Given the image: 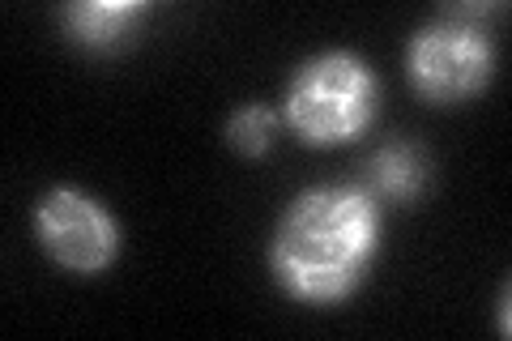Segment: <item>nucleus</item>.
<instances>
[{
  "instance_id": "nucleus-1",
  "label": "nucleus",
  "mask_w": 512,
  "mask_h": 341,
  "mask_svg": "<svg viewBox=\"0 0 512 341\" xmlns=\"http://www.w3.org/2000/svg\"><path fill=\"white\" fill-rule=\"evenodd\" d=\"M380 243L376 197L359 184L308 188L286 205L269 239L278 282L303 303H333L350 295Z\"/></svg>"
},
{
  "instance_id": "nucleus-2",
  "label": "nucleus",
  "mask_w": 512,
  "mask_h": 341,
  "mask_svg": "<svg viewBox=\"0 0 512 341\" xmlns=\"http://www.w3.org/2000/svg\"><path fill=\"white\" fill-rule=\"evenodd\" d=\"M376 116V73L355 52H320L286 90V120L308 145H338Z\"/></svg>"
},
{
  "instance_id": "nucleus-3",
  "label": "nucleus",
  "mask_w": 512,
  "mask_h": 341,
  "mask_svg": "<svg viewBox=\"0 0 512 341\" xmlns=\"http://www.w3.org/2000/svg\"><path fill=\"white\" fill-rule=\"evenodd\" d=\"M495 69L491 39L470 22L466 9L423 26L406 47V73L414 90L431 103H457L487 86Z\"/></svg>"
},
{
  "instance_id": "nucleus-4",
  "label": "nucleus",
  "mask_w": 512,
  "mask_h": 341,
  "mask_svg": "<svg viewBox=\"0 0 512 341\" xmlns=\"http://www.w3.org/2000/svg\"><path fill=\"white\" fill-rule=\"evenodd\" d=\"M35 235L43 243V252L73 273H99L116 261V252H120L116 218L94 197H86L82 188H69V184H60L39 197Z\"/></svg>"
},
{
  "instance_id": "nucleus-5",
  "label": "nucleus",
  "mask_w": 512,
  "mask_h": 341,
  "mask_svg": "<svg viewBox=\"0 0 512 341\" xmlns=\"http://www.w3.org/2000/svg\"><path fill=\"white\" fill-rule=\"evenodd\" d=\"M141 13H146V0H73L60 9V22L77 43L111 47L133 30Z\"/></svg>"
},
{
  "instance_id": "nucleus-6",
  "label": "nucleus",
  "mask_w": 512,
  "mask_h": 341,
  "mask_svg": "<svg viewBox=\"0 0 512 341\" xmlns=\"http://www.w3.org/2000/svg\"><path fill=\"white\" fill-rule=\"evenodd\" d=\"M423 188V158L410 145H389L367 162V192L376 201H410Z\"/></svg>"
},
{
  "instance_id": "nucleus-7",
  "label": "nucleus",
  "mask_w": 512,
  "mask_h": 341,
  "mask_svg": "<svg viewBox=\"0 0 512 341\" xmlns=\"http://www.w3.org/2000/svg\"><path fill=\"white\" fill-rule=\"evenodd\" d=\"M274 124H278V116L269 107H261V103L239 107L231 116V124H227V141L235 145L239 154H265L269 137H274Z\"/></svg>"
},
{
  "instance_id": "nucleus-8",
  "label": "nucleus",
  "mask_w": 512,
  "mask_h": 341,
  "mask_svg": "<svg viewBox=\"0 0 512 341\" xmlns=\"http://www.w3.org/2000/svg\"><path fill=\"white\" fill-rule=\"evenodd\" d=\"M500 333L508 337V286H504V295H500Z\"/></svg>"
}]
</instances>
